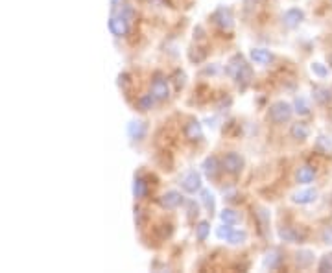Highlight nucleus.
<instances>
[{
  "label": "nucleus",
  "instance_id": "38",
  "mask_svg": "<svg viewBox=\"0 0 332 273\" xmlns=\"http://www.w3.org/2000/svg\"><path fill=\"white\" fill-rule=\"evenodd\" d=\"M259 2H260V0H244V6H246V10H249V8L257 6Z\"/></svg>",
  "mask_w": 332,
  "mask_h": 273
},
{
  "label": "nucleus",
  "instance_id": "12",
  "mask_svg": "<svg viewBox=\"0 0 332 273\" xmlns=\"http://www.w3.org/2000/svg\"><path fill=\"white\" fill-rule=\"evenodd\" d=\"M127 135L131 140H142L146 135V122L142 120H133L127 124Z\"/></svg>",
  "mask_w": 332,
  "mask_h": 273
},
{
  "label": "nucleus",
  "instance_id": "10",
  "mask_svg": "<svg viewBox=\"0 0 332 273\" xmlns=\"http://www.w3.org/2000/svg\"><path fill=\"white\" fill-rule=\"evenodd\" d=\"M185 137H187L188 140H192V142L201 140L203 139L201 124H199L197 120H190V122H187V124H185Z\"/></svg>",
  "mask_w": 332,
  "mask_h": 273
},
{
  "label": "nucleus",
  "instance_id": "4",
  "mask_svg": "<svg viewBox=\"0 0 332 273\" xmlns=\"http://www.w3.org/2000/svg\"><path fill=\"white\" fill-rule=\"evenodd\" d=\"M130 22L131 20L125 19L122 13L113 15L109 19V32L115 35V37H122V35H125L130 32Z\"/></svg>",
  "mask_w": 332,
  "mask_h": 273
},
{
  "label": "nucleus",
  "instance_id": "2",
  "mask_svg": "<svg viewBox=\"0 0 332 273\" xmlns=\"http://www.w3.org/2000/svg\"><path fill=\"white\" fill-rule=\"evenodd\" d=\"M292 113H294V107L286 104V102H275L273 106L268 111V118L273 122V124H284L292 118Z\"/></svg>",
  "mask_w": 332,
  "mask_h": 273
},
{
  "label": "nucleus",
  "instance_id": "36",
  "mask_svg": "<svg viewBox=\"0 0 332 273\" xmlns=\"http://www.w3.org/2000/svg\"><path fill=\"white\" fill-rule=\"evenodd\" d=\"M187 207H188V218H192L194 214L197 216V205H196V202H187Z\"/></svg>",
  "mask_w": 332,
  "mask_h": 273
},
{
  "label": "nucleus",
  "instance_id": "31",
  "mask_svg": "<svg viewBox=\"0 0 332 273\" xmlns=\"http://www.w3.org/2000/svg\"><path fill=\"white\" fill-rule=\"evenodd\" d=\"M231 233H233L231 224H223V226L216 229V236H218V238H221V240H227Z\"/></svg>",
  "mask_w": 332,
  "mask_h": 273
},
{
  "label": "nucleus",
  "instance_id": "8",
  "mask_svg": "<svg viewBox=\"0 0 332 273\" xmlns=\"http://www.w3.org/2000/svg\"><path fill=\"white\" fill-rule=\"evenodd\" d=\"M303 20H304V13H303V10H299V8H290V10H286L283 15V22L286 28H297Z\"/></svg>",
  "mask_w": 332,
  "mask_h": 273
},
{
  "label": "nucleus",
  "instance_id": "5",
  "mask_svg": "<svg viewBox=\"0 0 332 273\" xmlns=\"http://www.w3.org/2000/svg\"><path fill=\"white\" fill-rule=\"evenodd\" d=\"M151 94L157 98V100H166L170 96V91H168V82H166V78L163 74H155L154 80H151Z\"/></svg>",
  "mask_w": 332,
  "mask_h": 273
},
{
  "label": "nucleus",
  "instance_id": "25",
  "mask_svg": "<svg viewBox=\"0 0 332 273\" xmlns=\"http://www.w3.org/2000/svg\"><path fill=\"white\" fill-rule=\"evenodd\" d=\"M247 240V233L246 231H240V229H233V233L229 235V238H227V242L233 245H238V244H244Z\"/></svg>",
  "mask_w": 332,
  "mask_h": 273
},
{
  "label": "nucleus",
  "instance_id": "13",
  "mask_svg": "<svg viewBox=\"0 0 332 273\" xmlns=\"http://www.w3.org/2000/svg\"><path fill=\"white\" fill-rule=\"evenodd\" d=\"M279 236L284 240V242H292V244H295V242H303L307 235H304V233H299L295 227H280Z\"/></svg>",
  "mask_w": 332,
  "mask_h": 273
},
{
  "label": "nucleus",
  "instance_id": "6",
  "mask_svg": "<svg viewBox=\"0 0 332 273\" xmlns=\"http://www.w3.org/2000/svg\"><path fill=\"white\" fill-rule=\"evenodd\" d=\"M212 20L220 26L221 30H231L233 26H235V19H233V13L229 8H218L216 11H214V15H212Z\"/></svg>",
  "mask_w": 332,
  "mask_h": 273
},
{
  "label": "nucleus",
  "instance_id": "15",
  "mask_svg": "<svg viewBox=\"0 0 332 273\" xmlns=\"http://www.w3.org/2000/svg\"><path fill=\"white\" fill-rule=\"evenodd\" d=\"M251 59L257 63V65H266V63L273 61V54L266 48H253L251 50Z\"/></svg>",
  "mask_w": 332,
  "mask_h": 273
},
{
  "label": "nucleus",
  "instance_id": "23",
  "mask_svg": "<svg viewBox=\"0 0 332 273\" xmlns=\"http://www.w3.org/2000/svg\"><path fill=\"white\" fill-rule=\"evenodd\" d=\"M255 218H257V221H259L260 231L266 233V231H268V226H270V212L266 211V209H257Z\"/></svg>",
  "mask_w": 332,
  "mask_h": 273
},
{
  "label": "nucleus",
  "instance_id": "39",
  "mask_svg": "<svg viewBox=\"0 0 332 273\" xmlns=\"http://www.w3.org/2000/svg\"><path fill=\"white\" fill-rule=\"evenodd\" d=\"M116 2H118V0H111V10L115 11V8H116Z\"/></svg>",
  "mask_w": 332,
  "mask_h": 273
},
{
  "label": "nucleus",
  "instance_id": "11",
  "mask_svg": "<svg viewBox=\"0 0 332 273\" xmlns=\"http://www.w3.org/2000/svg\"><path fill=\"white\" fill-rule=\"evenodd\" d=\"M316 197H318V190L316 188H307V190L295 192L292 196V202L299 203V205H308V203L316 202Z\"/></svg>",
  "mask_w": 332,
  "mask_h": 273
},
{
  "label": "nucleus",
  "instance_id": "35",
  "mask_svg": "<svg viewBox=\"0 0 332 273\" xmlns=\"http://www.w3.org/2000/svg\"><path fill=\"white\" fill-rule=\"evenodd\" d=\"M130 82H131L130 74H125V72H124V74H120V76H118V85H120V87H127V85H130Z\"/></svg>",
  "mask_w": 332,
  "mask_h": 273
},
{
  "label": "nucleus",
  "instance_id": "33",
  "mask_svg": "<svg viewBox=\"0 0 332 273\" xmlns=\"http://www.w3.org/2000/svg\"><path fill=\"white\" fill-rule=\"evenodd\" d=\"M321 240H323V244L332 245V226H328V227H325V229H323Z\"/></svg>",
  "mask_w": 332,
  "mask_h": 273
},
{
  "label": "nucleus",
  "instance_id": "37",
  "mask_svg": "<svg viewBox=\"0 0 332 273\" xmlns=\"http://www.w3.org/2000/svg\"><path fill=\"white\" fill-rule=\"evenodd\" d=\"M135 221H137V226H142V221H144V214H142V209H135Z\"/></svg>",
  "mask_w": 332,
  "mask_h": 273
},
{
  "label": "nucleus",
  "instance_id": "26",
  "mask_svg": "<svg viewBox=\"0 0 332 273\" xmlns=\"http://www.w3.org/2000/svg\"><path fill=\"white\" fill-rule=\"evenodd\" d=\"M157 100L154 94H144L140 96L139 100H137V107H139L140 111H149L151 107H154V102Z\"/></svg>",
  "mask_w": 332,
  "mask_h": 273
},
{
  "label": "nucleus",
  "instance_id": "17",
  "mask_svg": "<svg viewBox=\"0 0 332 273\" xmlns=\"http://www.w3.org/2000/svg\"><path fill=\"white\" fill-rule=\"evenodd\" d=\"M314 98L321 106H328V104H332V89H328V87H314Z\"/></svg>",
  "mask_w": 332,
  "mask_h": 273
},
{
  "label": "nucleus",
  "instance_id": "1",
  "mask_svg": "<svg viewBox=\"0 0 332 273\" xmlns=\"http://www.w3.org/2000/svg\"><path fill=\"white\" fill-rule=\"evenodd\" d=\"M227 72L231 74V78L242 89H246L253 80V68H251V65H247L242 54L233 56L231 61H229V67H227Z\"/></svg>",
  "mask_w": 332,
  "mask_h": 273
},
{
  "label": "nucleus",
  "instance_id": "40",
  "mask_svg": "<svg viewBox=\"0 0 332 273\" xmlns=\"http://www.w3.org/2000/svg\"><path fill=\"white\" fill-rule=\"evenodd\" d=\"M328 63H330V65H332V56H328Z\"/></svg>",
  "mask_w": 332,
  "mask_h": 273
},
{
  "label": "nucleus",
  "instance_id": "28",
  "mask_svg": "<svg viewBox=\"0 0 332 273\" xmlns=\"http://www.w3.org/2000/svg\"><path fill=\"white\" fill-rule=\"evenodd\" d=\"M316 150L321 152L323 155H328V152H332V142L327 137H318V140H316Z\"/></svg>",
  "mask_w": 332,
  "mask_h": 273
},
{
  "label": "nucleus",
  "instance_id": "21",
  "mask_svg": "<svg viewBox=\"0 0 332 273\" xmlns=\"http://www.w3.org/2000/svg\"><path fill=\"white\" fill-rule=\"evenodd\" d=\"M294 111L297 113L299 116H307L310 115V104H308V100L304 98V96H297L294 102Z\"/></svg>",
  "mask_w": 332,
  "mask_h": 273
},
{
  "label": "nucleus",
  "instance_id": "30",
  "mask_svg": "<svg viewBox=\"0 0 332 273\" xmlns=\"http://www.w3.org/2000/svg\"><path fill=\"white\" fill-rule=\"evenodd\" d=\"M201 202L207 211H214V194L211 190H201Z\"/></svg>",
  "mask_w": 332,
  "mask_h": 273
},
{
  "label": "nucleus",
  "instance_id": "9",
  "mask_svg": "<svg viewBox=\"0 0 332 273\" xmlns=\"http://www.w3.org/2000/svg\"><path fill=\"white\" fill-rule=\"evenodd\" d=\"M159 205L163 207V209H170V211H172V209H177L179 205H183V196H181L177 190H170L159 197Z\"/></svg>",
  "mask_w": 332,
  "mask_h": 273
},
{
  "label": "nucleus",
  "instance_id": "29",
  "mask_svg": "<svg viewBox=\"0 0 332 273\" xmlns=\"http://www.w3.org/2000/svg\"><path fill=\"white\" fill-rule=\"evenodd\" d=\"M318 271H321V273L332 271V253L321 257V260H319V266H318Z\"/></svg>",
  "mask_w": 332,
  "mask_h": 273
},
{
  "label": "nucleus",
  "instance_id": "22",
  "mask_svg": "<svg viewBox=\"0 0 332 273\" xmlns=\"http://www.w3.org/2000/svg\"><path fill=\"white\" fill-rule=\"evenodd\" d=\"M146 194H148V183L142 178H137L135 181H133V196H135L137 200H140V197H144Z\"/></svg>",
  "mask_w": 332,
  "mask_h": 273
},
{
  "label": "nucleus",
  "instance_id": "34",
  "mask_svg": "<svg viewBox=\"0 0 332 273\" xmlns=\"http://www.w3.org/2000/svg\"><path fill=\"white\" fill-rule=\"evenodd\" d=\"M185 72L183 70H175V74H173V82H175V87L177 89H181V87L185 85Z\"/></svg>",
  "mask_w": 332,
  "mask_h": 273
},
{
  "label": "nucleus",
  "instance_id": "24",
  "mask_svg": "<svg viewBox=\"0 0 332 273\" xmlns=\"http://www.w3.org/2000/svg\"><path fill=\"white\" fill-rule=\"evenodd\" d=\"M220 218L223 224H231V226H235V224H238L240 221V216H238V212H235L233 209H225V211L220 212Z\"/></svg>",
  "mask_w": 332,
  "mask_h": 273
},
{
  "label": "nucleus",
  "instance_id": "7",
  "mask_svg": "<svg viewBox=\"0 0 332 273\" xmlns=\"http://www.w3.org/2000/svg\"><path fill=\"white\" fill-rule=\"evenodd\" d=\"M221 166L225 168V172H229V173H240L242 168H244V159L238 154H235V152H231V154L223 155Z\"/></svg>",
  "mask_w": 332,
  "mask_h": 273
},
{
  "label": "nucleus",
  "instance_id": "14",
  "mask_svg": "<svg viewBox=\"0 0 332 273\" xmlns=\"http://www.w3.org/2000/svg\"><path fill=\"white\" fill-rule=\"evenodd\" d=\"M201 168H203V173H205L209 179H214L218 176V172H220V163H218V159L214 157V155H211V157H207L203 161Z\"/></svg>",
  "mask_w": 332,
  "mask_h": 273
},
{
  "label": "nucleus",
  "instance_id": "19",
  "mask_svg": "<svg viewBox=\"0 0 332 273\" xmlns=\"http://www.w3.org/2000/svg\"><path fill=\"white\" fill-rule=\"evenodd\" d=\"M295 262H297L299 268H308V266L314 262V253L308 250L297 251V255H295Z\"/></svg>",
  "mask_w": 332,
  "mask_h": 273
},
{
  "label": "nucleus",
  "instance_id": "27",
  "mask_svg": "<svg viewBox=\"0 0 332 273\" xmlns=\"http://www.w3.org/2000/svg\"><path fill=\"white\" fill-rule=\"evenodd\" d=\"M209 233H211V224L209 221H199L196 227V236L199 242H203V240H207Z\"/></svg>",
  "mask_w": 332,
  "mask_h": 273
},
{
  "label": "nucleus",
  "instance_id": "32",
  "mask_svg": "<svg viewBox=\"0 0 332 273\" xmlns=\"http://www.w3.org/2000/svg\"><path fill=\"white\" fill-rule=\"evenodd\" d=\"M312 72L319 78H327L328 76V68L325 67V65H321V63H312Z\"/></svg>",
  "mask_w": 332,
  "mask_h": 273
},
{
  "label": "nucleus",
  "instance_id": "16",
  "mask_svg": "<svg viewBox=\"0 0 332 273\" xmlns=\"http://www.w3.org/2000/svg\"><path fill=\"white\" fill-rule=\"evenodd\" d=\"M314 178H316V170H314L312 166H308V164H304V166L299 168L297 176H295L297 183H301V185H308V183H312Z\"/></svg>",
  "mask_w": 332,
  "mask_h": 273
},
{
  "label": "nucleus",
  "instance_id": "18",
  "mask_svg": "<svg viewBox=\"0 0 332 273\" xmlns=\"http://www.w3.org/2000/svg\"><path fill=\"white\" fill-rule=\"evenodd\" d=\"M280 262H283V255H280L279 250H271L266 253L264 257V268H270V269H275L279 268Z\"/></svg>",
  "mask_w": 332,
  "mask_h": 273
},
{
  "label": "nucleus",
  "instance_id": "3",
  "mask_svg": "<svg viewBox=\"0 0 332 273\" xmlns=\"http://www.w3.org/2000/svg\"><path fill=\"white\" fill-rule=\"evenodd\" d=\"M181 187L188 194H196L197 190H201V176L196 170H188L181 178Z\"/></svg>",
  "mask_w": 332,
  "mask_h": 273
},
{
  "label": "nucleus",
  "instance_id": "20",
  "mask_svg": "<svg viewBox=\"0 0 332 273\" xmlns=\"http://www.w3.org/2000/svg\"><path fill=\"white\" fill-rule=\"evenodd\" d=\"M290 135H292V139H295V140L308 139V128H307V124H303V122H297V124H294L292 128H290Z\"/></svg>",
  "mask_w": 332,
  "mask_h": 273
}]
</instances>
